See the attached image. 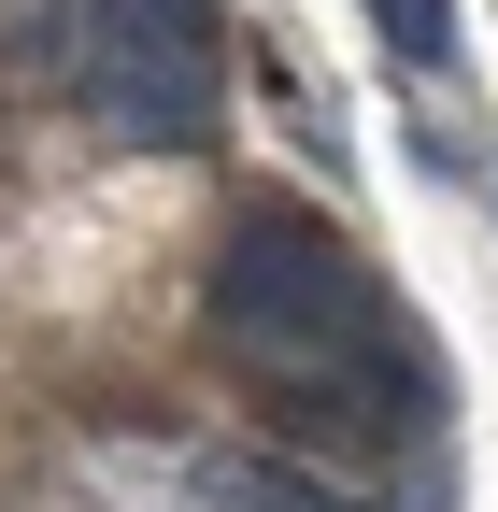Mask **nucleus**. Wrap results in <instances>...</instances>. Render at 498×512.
<instances>
[{
    "mask_svg": "<svg viewBox=\"0 0 498 512\" xmlns=\"http://www.w3.org/2000/svg\"><path fill=\"white\" fill-rule=\"evenodd\" d=\"M200 328L228 342V370L271 384L285 427H314V441L385 456V441L442 427V356L385 313L370 256L342 228H314V214H228L214 271H200Z\"/></svg>",
    "mask_w": 498,
    "mask_h": 512,
    "instance_id": "f257e3e1",
    "label": "nucleus"
},
{
    "mask_svg": "<svg viewBox=\"0 0 498 512\" xmlns=\"http://www.w3.org/2000/svg\"><path fill=\"white\" fill-rule=\"evenodd\" d=\"M72 86L129 143H185L214 114V0H72Z\"/></svg>",
    "mask_w": 498,
    "mask_h": 512,
    "instance_id": "f03ea898",
    "label": "nucleus"
},
{
    "mask_svg": "<svg viewBox=\"0 0 498 512\" xmlns=\"http://www.w3.org/2000/svg\"><path fill=\"white\" fill-rule=\"evenodd\" d=\"M370 29H385V57L442 72V57H456V0H370Z\"/></svg>",
    "mask_w": 498,
    "mask_h": 512,
    "instance_id": "7ed1b4c3",
    "label": "nucleus"
}]
</instances>
